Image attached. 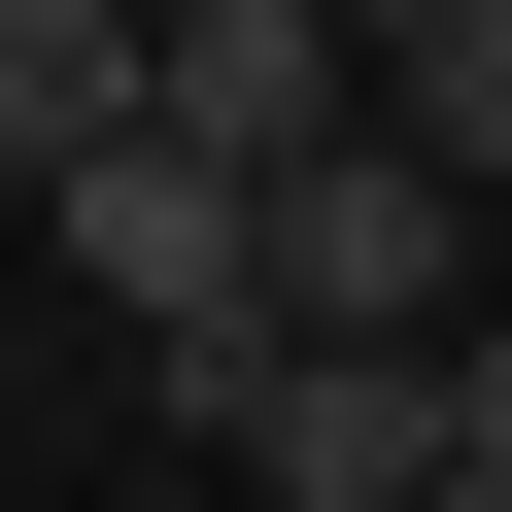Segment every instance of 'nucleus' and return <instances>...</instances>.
<instances>
[{
	"label": "nucleus",
	"mask_w": 512,
	"mask_h": 512,
	"mask_svg": "<svg viewBox=\"0 0 512 512\" xmlns=\"http://www.w3.org/2000/svg\"><path fill=\"white\" fill-rule=\"evenodd\" d=\"M171 410L274 478V512H444V376H376V342H205Z\"/></svg>",
	"instance_id": "3"
},
{
	"label": "nucleus",
	"mask_w": 512,
	"mask_h": 512,
	"mask_svg": "<svg viewBox=\"0 0 512 512\" xmlns=\"http://www.w3.org/2000/svg\"><path fill=\"white\" fill-rule=\"evenodd\" d=\"M137 137H205L239 205H274L308 137H376V35H342V0H171V35H137Z\"/></svg>",
	"instance_id": "4"
},
{
	"label": "nucleus",
	"mask_w": 512,
	"mask_h": 512,
	"mask_svg": "<svg viewBox=\"0 0 512 512\" xmlns=\"http://www.w3.org/2000/svg\"><path fill=\"white\" fill-rule=\"evenodd\" d=\"M376 137H410L444 205H512V0H444V35H376Z\"/></svg>",
	"instance_id": "6"
},
{
	"label": "nucleus",
	"mask_w": 512,
	"mask_h": 512,
	"mask_svg": "<svg viewBox=\"0 0 512 512\" xmlns=\"http://www.w3.org/2000/svg\"><path fill=\"white\" fill-rule=\"evenodd\" d=\"M35 239H69V308H137L171 376H205V342H274V205H239L205 137H103V171H69Z\"/></svg>",
	"instance_id": "1"
},
{
	"label": "nucleus",
	"mask_w": 512,
	"mask_h": 512,
	"mask_svg": "<svg viewBox=\"0 0 512 512\" xmlns=\"http://www.w3.org/2000/svg\"><path fill=\"white\" fill-rule=\"evenodd\" d=\"M444 512H512V478H444Z\"/></svg>",
	"instance_id": "7"
},
{
	"label": "nucleus",
	"mask_w": 512,
	"mask_h": 512,
	"mask_svg": "<svg viewBox=\"0 0 512 512\" xmlns=\"http://www.w3.org/2000/svg\"><path fill=\"white\" fill-rule=\"evenodd\" d=\"M444 239H478V205H444L410 137H308V171H274V342H376V376H444Z\"/></svg>",
	"instance_id": "2"
},
{
	"label": "nucleus",
	"mask_w": 512,
	"mask_h": 512,
	"mask_svg": "<svg viewBox=\"0 0 512 512\" xmlns=\"http://www.w3.org/2000/svg\"><path fill=\"white\" fill-rule=\"evenodd\" d=\"M103 137H137V35H103V0H0V171H35V205H69Z\"/></svg>",
	"instance_id": "5"
}]
</instances>
